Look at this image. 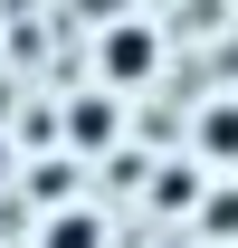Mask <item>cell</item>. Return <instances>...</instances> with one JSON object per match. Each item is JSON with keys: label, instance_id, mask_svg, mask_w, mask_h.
Listing matches in <instances>:
<instances>
[{"label": "cell", "instance_id": "cell-1", "mask_svg": "<svg viewBox=\"0 0 238 248\" xmlns=\"http://www.w3.org/2000/svg\"><path fill=\"white\" fill-rule=\"evenodd\" d=\"M95 77H105V95H134L162 77V29L152 19H105V38H95Z\"/></svg>", "mask_w": 238, "mask_h": 248}, {"label": "cell", "instance_id": "cell-2", "mask_svg": "<svg viewBox=\"0 0 238 248\" xmlns=\"http://www.w3.org/2000/svg\"><path fill=\"white\" fill-rule=\"evenodd\" d=\"M191 153L209 172H238V95H209L200 115H191Z\"/></svg>", "mask_w": 238, "mask_h": 248}, {"label": "cell", "instance_id": "cell-3", "mask_svg": "<svg viewBox=\"0 0 238 248\" xmlns=\"http://www.w3.org/2000/svg\"><path fill=\"white\" fill-rule=\"evenodd\" d=\"M67 134H76V153H105V143L124 134V95H105V86L67 95Z\"/></svg>", "mask_w": 238, "mask_h": 248}, {"label": "cell", "instance_id": "cell-4", "mask_svg": "<svg viewBox=\"0 0 238 248\" xmlns=\"http://www.w3.org/2000/svg\"><path fill=\"white\" fill-rule=\"evenodd\" d=\"M38 248H105V210H95V201H58V210H38Z\"/></svg>", "mask_w": 238, "mask_h": 248}, {"label": "cell", "instance_id": "cell-5", "mask_svg": "<svg viewBox=\"0 0 238 248\" xmlns=\"http://www.w3.org/2000/svg\"><path fill=\"white\" fill-rule=\"evenodd\" d=\"M191 210H200V229H209V239H238V172H219V191H200Z\"/></svg>", "mask_w": 238, "mask_h": 248}, {"label": "cell", "instance_id": "cell-6", "mask_svg": "<svg viewBox=\"0 0 238 248\" xmlns=\"http://www.w3.org/2000/svg\"><path fill=\"white\" fill-rule=\"evenodd\" d=\"M200 162H172V172H162V182H152V210H191V201H200Z\"/></svg>", "mask_w": 238, "mask_h": 248}, {"label": "cell", "instance_id": "cell-7", "mask_svg": "<svg viewBox=\"0 0 238 248\" xmlns=\"http://www.w3.org/2000/svg\"><path fill=\"white\" fill-rule=\"evenodd\" d=\"M58 201H76V162L48 153V162H38V210H58Z\"/></svg>", "mask_w": 238, "mask_h": 248}, {"label": "cell", "instance_id": "cell-8", "mask_svg": "<svg viewBox=\"0 0 238 248\" xmlns=\"http://www.w3.org/2000/svg\"><path fill=\"white\" fill-rule=\"evenodd\" d=\"M0 172H10V143H0Z\"/></svg>", "mask_w": 238, "mask_h": 248}]
</instances>
